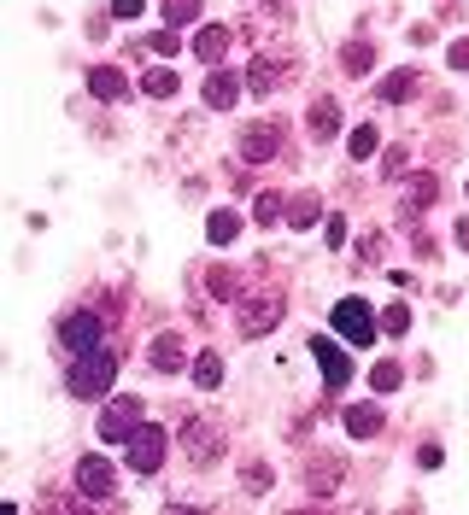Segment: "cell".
Masks as SVG:
<instances>
[{"mask_svg": "<svg viewBox=\"0 0 469 515\" xmlns=\"http://www.w3.org/2000/svg\"><path fill=\"white\" fill-rule=\"evenodd\" d=\"M112 381H117V351H106V346L71 358V369H65L71 398H106V392H112Z\"/></svg>", "mask_w": 469, "mask_h": 515, "instance_id": "6da1fadb", "label": "cell"}, {"mask_svg": "<svg viewBox=\"0 0 469 515\" xmlns=\"http://www.w3.org/2000/svg\"><path fill=\"white\" fill-rule=\"evenodd\" d=\"M165 451H171L165 428L142 422V428L129 433V446H124V463H129V474H158V469H165Z\"/></svg>", "mask_w": 469, "mask_h": 515, "instance_id": "7a4b0ae2", "label": "cell"}, {"mask_svg": "<svg viewBox=\"0 0 469 515\" xmlns=\"http://www.w3.org/2000/svg\"><path fill=\"white\" fill-rule=\"evenodd\" d=\"M176 446H182V457L194 463V469H212L217 457H223V428L217 422H182V433H176Z\"/></svg>", "mask_w": 469, "mask_h": 515, "instance_id": "3957f363", "label": "cell"}, {"mask_svg": "<svg viewBox=\"0 0 469 515\" xmlns=\"http://www.w3.org/2000/svg\"><path fill=\"white\" fill-rule=\"evenodd\" d=\"M328 322H335V334L352 340V346H370L376 340V310L364 305V299H341V305L328 310Z\"/></svg>", "mask_w": 469, "mask_h": 515, "instance_id": "277c9868", "label": "cell"}, {"mask_svg": "<svg viewBox=\"0 0 469 515\" xmlns=\"http://www.w3.org/2000/svg\"><path fill=\"white\" fill-rule=\"evenodd\" d=\"M100 334H106V328H100L94 310H71V317L59 322V351H65V363L83 358V351H94V346H100Z\"/></svg>", "mask_w": 469, "mask_h": 515, "instance_id": "5b68a950", "label": "cell"}, {"mask_svg": "<svg viewBox=\"0 0 469 515\" xmlns=\"http://www.w3.org/2000/svg\"><path fill=\"white\" fill-rule=\"evenodd\" d=\"M142 398H112L106 410H100V439L106 446H129V433L142 428Z\"/></svg>", "mask_w": 469, "mask_h": 515, "instance_id": "8992f818", "label": "cell"}, {"mask_svg": "<svg viewBox=\"0 0 469 515\" xmlns=\"http://www.w3.org/2000/svg\"><path fill=\"white\" fill-rule=\"evenodd\" d=\"M235 147H241V165H271V158L282 153V124H276V117H264V124H247Z\"/></svg>", "mask_w": 469, "mask_h": 515, "instance_id": "52a82bcc", "label": "cell"}, {"mask_svg": "<svg viewBox=\"0 0 469 515\" xmlns=\"http://www.w3.org/2000/svg\"><path fill=\"white\" fill-rule=\"evenodd\" d=\"M77 492H83L88 503H106L117 492V469L106 457H83V463H77Z\"/></svg>", "mask_w": 469, "mask_h": 515, "instance_id": "ba28073f", "label": "cell"}, {"mask_svg": "<svg viewBox=\"0 0 469 515\" xmlns=\"http://www.w3.org/2000/svg\"><path fill=\"white\" fill-rule=\"evenodd\" d=\"M282 299H271V293H264V299H247V305H241V317H235V328H241V334L247 340H258V334H271V328H276V322H282Z\"/></svg>", "mask_w": 469, "mask_h": 515, "instance_id": "9c48e42d", "label": "cell"}, {"mask_svg": "<svg viewBox=\"0 0 469 515\" xmlns=\"http://www.w3.org/2000/svg\"><path fill=\"white\" fill-rule=\"evenodd\" d=\"M294 76V65L287 59H271V53H258L253 65H247V94H276V88Z\"/></svg>", "mask_w": 469, "mask_h": 515, "instance_id": "30bf717a", "label": "cell"}, {"mask_svg": "<svg viewBox=\"0 0 469 515\" xmlns=\"http://www.w3.org/2000/svg\"><path fill=\"white\" fill-rule=\"evenodd\" d=\"M311 358H317V369H323V381H328L335 392H341L346 381H352V358H346V351L335 346V340H323V334H317V340H311Z\"/></svg>", "mask_w": 469, "mask_h": 515, "instance_id": "8fae6325", "label": "cell"}, {"mask_svg": "<svg viewBox=\"0 0 469 515\" xmlns=\"http://www.w3.org/2000/svg\"><path fill=\"white\" fill-rule=\"evenodd\" d=\"M229 42H235V29H229V24H206V29H194V59H199V65H223Z\"/></svg>", "mask_w": 469, "mask_h": 515, "instance_id": "7c38bea8", "label": "cell"}, {"mask_svg": "<svg viewBox=\"0 0 469 515\" xmlns=\"http://www.w3.org/2000/svg\"><path fill=\"white\" fill-rule=\"evenodd\" d=\"M241 88H247V76H235V70H212V76H206V106H212V112H229V106L241 100Z\"/></svg>", "mask_w": 469, "mask_h": 515, "instance_id": "4fadbf2b", "label": "cell"}, {"mask_svg": "<svg viewBox=\"0 0 469 515\" xmlns=\"http://www.w3.org/2000/svg\"><path fill=\"white\" fill-rule=\"evenodd\" d=\"M305 135H311V141H335V135H341V106H335V100H311Z\"/></svg>", "mask_w": 469, "mask_h": 515, "instance_id": "5bb4252c", "label": "cell"}, {"mask_svg": "<svg viewBox=\"0 0 469 515\" xmlns=\"http://www.w3.org/2000/svg\"><path fill=\"white\" fill-rule=\"evenodd\" d=\"M88 94H94V100H124L129 94V76L117 65H94V70H88Z\"/></svg>", "mask_w": 469, "mask_h": 515, "instance_id": "9a60e30c", "label": "cell"}, {"mask_svg": "<svg viewBox=\"0 0 469 515\" xmlns=\"http://www.w3.org/2000/svg\"><path fill=\"white\" fill-rule=\"evenodd\" d=\"M147 363H153L158 375H176V369L188 363V346H182L176 334H158V340H153V351H147Z\"/></svg>", "mask_w": 469, "mask_h": 515, "instance_id": "2e32d148", "label": "cell"}, {"mask_svg": "<svg viewBox=\"0 0 469 515\" xmlns=\"http://www.w3.org/2000/svg\"><path fill=\"white\" fill-rule=\"evenodd\" d=\"M335 487H341V457H317L311 469H305V492H311V498H328Z\"/></svg>", "mask_w": 469, "mask_h": 515, "instance_id": "e0dca14e", "label": "cell"}, {"mask_svg": "<svg viewBox=\"0 0 469 515\" xmlns=\"http://www.w3.org/2000/svg\"><path fill=\"white\" fill-rule=\"evenodd\" d=\"M346 433H352V439H376V433H382V410H376V404H352V410H346Z\"/></svg>", "mask_w": 469, "mask_h": 515, "instance_id": "ac0fdd59", "label": "cell"}, {"mask_svg": "<svg viewBox=\"0 0 469 515\" xmlns=\"http://www.w3.org/2000/svg\"><path fill=\"white\" fill-rule=\"evenodd\" d=\"M416 83H423V70H393V76L382 83V100L387 106H405V100L416 94Z\"/></svg>", "mask_w": 469, "mask_h": 515, "instance_id": "d6986e66", "label": "cell"}, {"mask_svg": "<svg viewBox=\"0 0 469 515\" xmlns=\"http://www.w3.org/2000/svg\"><path fill=\"white\" fill-rule=\"evenodd\" d=\"M194 387H199V392H217V387H223V358H217V351H199V358H194Z\"/></svg>", "mask_w": 469, "mask_h": 515, "instance_id": "ffe728a7", "label": "cell"}, {"mask_svg": "<svg viewBox=\"0 0 469 515\" xmlns=\"http://www.w3.org/2000/svg\"><path fill=\"white\" fill-rule=\"evenodd\" d=\"M235 235H241V217H235V211H212V217H206V240H212V246H229Z\"/></svg>", "mask_w": 469, "mask_h": 515, "instance_id": "44dd1931", "label": "cell"}, {"mask_svg": "<svg viewBox=\"0 0 469 515\" xmlns=\"http://www.w3.org/2000/svg\"><path fill=\"white\" fill-rule=\"evenodd\" d=\"M317 217H323V199L317 194H299L294 205H287V223L294 229H317Z\"/></svg>", "mask_w": 469, "mask_h": 515, "instance_id": "7402d4cb", "label": "cell"}, {"mask_svg": "<svg viewBox=\"0 0 469 515\" xmlns=\"http://www.w3.org/2000/svg\"><path fill=\"white\" fill-rule=\"evenodd\" d=\"M176 88H182L176 70H147V76H142V94H153V100H171Z\"/></svg>", "mask_w": 469, "mask_h": 515, "instance_id": "603a6c76", "label": "cell"}, {"mask_svg": "<svg viewBox=\"0 0 469 515\" xmlns=\"http://www.w3.org/2000/svg\"><path fill=\"white\" fill-rule=\"evenodd\" d=\"M341 65H346V76H370V65H376V47L370 42H352L341 53Z\"/></svg>", "mask_w": 469, "mask_h": 515, "instance_id": "cb8c5ba5", "label": "cell"}, {"mask_svg": "<svg viewBox=\"0 0 469 515\" xmlns=\"http://www.w3.org/2000/svg\"><path fill=\"white\" fill-rule=\"evenodd\" d=\"M346 147H352V158H358V165H364V158H376V147H382V135H376V124H358Z\"/></svg>", "mask_w": 469, "mask_h": 515, "instance_id": "d4e9b609", "label": "cell"}, {"mask_svg": "<svg viewBox=\"0 0 469 515\" xmlns=\"http://www.w3.org/2000/svg\"><path fill=\"white\" fill-rule=\"evenodd\" d=\"M165 18H171L176 29H188V24H199V0H165Z\"/></svg>", "mask_w": 469, "mask_h": 515, "instance_id": "484cf974", "label": "cell"}, {"mask_svg": "<svg viewBox=\"0 0 469 515\" xmlns=\"http://www.w3.org/2000/svg\"><path fill=\"white\" fill-rule=\"evenodd\" d=\"M434 194H441V181H434V176H411V205H405V211L434 205Z\"/></svg>", "mask_w": 469, "mask_h": 515, "instance_id": "4316f807", "label": "cell"}, {"mask_svg": "<svg viewBox=\"0 0 469 515\" xmlns=\"http://www.w3.org/2000/svg\"><path fill=\"white\" fill-rule=\"evenodd\" d=\"M399 381H405V375H399V363H387V358L370 369V392H393Z\"/></svg>", "mask_w": 469, "mask_h": 515, "instance_id": "83f0119b", "label": "cell"}, {"mask_svg": "<svg viewBox=\"0 0 469 515\" xmlns=\"http://www.w3.org/2000/svg\"><path fill=\"white\" fill-rule=\"evenodd\" d=\"M147 47H153V53H165V59H171L176 47H182V29H176V24H171V29H153V42H147Z\"/></svg>", "mask_w": 469, "mask_h": 515, "instance_id": "f1b7e54d", "label": "cell"}, {"mask_svg": "<svg viewBox=\"0 0 469 515\" xmlns=\"http://www.w3.org/2000/svg\"><path fill=\"white\" fill-rule=\"evenodd\" d=\"M382 328H387V334H405V328H411V305H387L382 310Z\"/></svg>", "mask_w": 469, "mask_h": 515, "instance_id": "f546056e", "label": "cell"}, {"mask_svg": "<svg viewBox=\"0 0 469 515\" xmlns=\"http://www.w3.org/2000/svg\"><path fill=\"white\" fill-rule=\"evenodd\" d=\"M206 287H212V299H235V276H229L223 264H217L212 276H206Z\"/></svg>", "mask_w": 469, "mask_h": 515, "instance_id": "4dcf8cb0", "label": "cell"}, {"mask_svg": "<svg viewBox=\"0 0 469 515\" xmlns=\"http://www.w3.org/2000/svg\"><path fill=\"white\" fill-rule=\"evenodd\" d=\"M253 217H258V223H282V199H276V194H258Z\"/></svg>", "mask_w": 469, "mask_h": 515, "instance_id": "1f68e13d", "label": "cell"}, {"mask_svg": "<svg viewBox=\"0 0 469 515\" xmlns=\"http://www.w3.org/2000/svg\"><path fill=\"white\" fill-rule=\"evenodd\" d=\"M405 165H411V158H405V147H387V158H382V176L393 181V176H405Z\"/></svg>", "mask_w": 469, "mask_h": 515, "instance_id": "d6a6232c", "label": "cell"}, {"mask_svg": "<svg viewBox=\"0 0 469 515\" xmlns=\"http://www.w3.org/2000/svg\"><path fill=\"white\" fill-rule=\"evenodd\" d=\"M323 240H328V252L346 246V223H341V217H328V223H323Z\"/></svg>", "mask_w": 469, "mask_h": 515, "instance_id": "836d02e7", "label": "cell"}, {"mask_svg": "<svg viewBox=\"0 0 469 515\" xmlns=\"http://www.w3.org/2000/svg\"><path fill=\"white\" fill-rule=\"evenodd\" d=\"M147 0H112V18H142Z\"/></svg>", "mask_w": 469, "mask_h": 515, "instance_id": "e575fe53", "label": "cell"}, {"mask_svg": "<svg viewBox=\"0 0 469 515\" xmlns=\"http://www.w3.org/2000/svg\"><path fill=\"white\" fill-rule=\"evenodd\" d=\"M446 59H452V70H469V42H452V53H446Z\"/></svg>", "mask_w": 469, "mask_h": 515, "instance_id": "d590c367", "label": "cell"}, {"mask_svg": "<svg viewBox=\"0 0 469 515\" xmlns=\"http://www.w3.org/2000/svg\"><path fill=\"white\" fill-rule=\"evenodd\" d=\"M264 6H287V0H264Z\"/></svg>", "mask_w": 469, "mask_h": 515, "instance_id": "8d00e7d4", "label": "cell"}]
</instances>
